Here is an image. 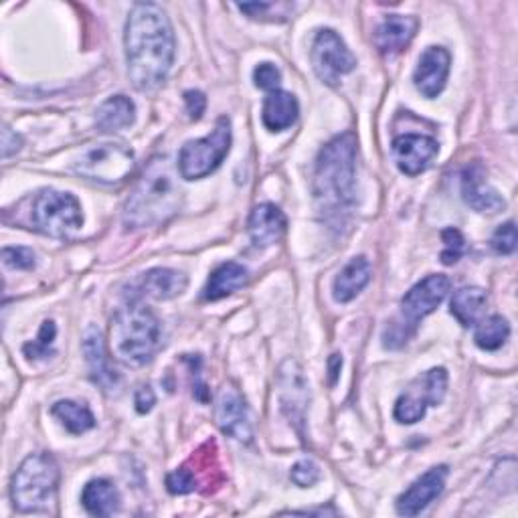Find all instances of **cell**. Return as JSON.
Here are the masks:
<instances>
[{
  "mask_svg": "<svg viewBox=\"0 0 518 518\" xmlns=\"http://www.w3.org/2000/svg\"><path fill=\"white\" fill-rule=\"evenodd\" d=\"M55 334H57V328H55V322L53 320H45L41 330H39V336L37 340L25 344L23 347V353L25 357L29 359H47L49 355H53V340H55Z\"/></svg>",
  "mask_w": 518,
  "mask_h": 518,
  "instance_id": "4dcf8cb0",
  "label": "cell"
},
{
  "mask_svg": "<svg viewBox=\"0 0 518 518\" xmlns=\"http://www.w3.org/2000/svg\"><path fill=\"white\" fill-rule=\"evenodd\" d=\"M438 142L423 134H403L393 140V158L407 177H417L438 156Z\"/></svg>",
  "mask_w": 518,
  "mask_h": 518,
  "instance_id": "5bb4252c",
  "label": "cell"
},
{
  "mask_svg": "<svg viewBox=\"0 0 518 518\" xmlns=\"http://www.w3.org/2000/svg\"><path fill=\"white\" fill-rule=\"evenodd\" d=\"M81 504L94 516H112L120 508V492L110 480L98 478L85 484Z\"/></svg>",
  "mask_w": 518,
  "mask_h": 518,
  "instance_id": "d4e9b609",
  "label": "cell"
},
{
  "mask_svg": "<svg viewBox=\"0 0 518 518\" xmlns=\"http://www.w3.org/2000/svg\"><path fill=\"white\" fill-rule=\"evenodd\" d=\"M73 170L81 179L100 185H120L134 170V152L120 142L94 144L81 150L73 162Z\"/></svg>",
  "mask_w": 518,
  "mask_h": 518,
  "instance_id": "ba28073f",
  "label": "cell"
},
{
  "mask_svg": "<svg viewBox=\"0 0 518 518\" xmlns=\"http://www.w3.org/2000/svg\"><path fill=\"white\" fill-rule=\"evenodd\" d=\"M450 65L452 57L444 47H427L419 57V63L413 73V83L417 92L429 100L438 98L448 83Z\"/></svg>",
  "mask_w": 518,
  "mask_h": 518,
  "instance_id": "4fadbf2b",
  "label": "cell"
},
{
  "mask_svg": "<svg viewBox=\"0 0 518 518\" xmlns=\"http://www.w3.org/2000/svg\"><path fill=\"white\" fill-rule=\"evenodd\" d=\"M241 13H245L249 19H255V21H278L274 17V13L278 15V11H288V9H294V5H288V3H247V5H237Z\"/></svg>",
  "mask_w": 518,
  "mask_h": 518,
  "instance_id": "d6a6232c",
  "label": "cell"
},
{
  "mask_svg": "<svg viewBox=\"0 0 518 518\" xmlns=\"http://www.w3.org/2000/svg\"><path fill=\"white\" fill-rule=\"evenodd\" d=\"M215 421L225 436L243 444L251 442L253 431L249 423L247 401L233 383H227L219 389L215 401Z\"/></svg>",
  "mask_w": 518,
  "mask_h": 518,
  "instance_id": "7c38bea8",
  "label": "cell"
},
{
  "mask_svg": "<svg viewBox=\"0 0 518 518\" xmlns=\"http://www.w3.org/2000/svg\"><path fill=\"white\" fill-rule=\"evenodd\" d=\"M185 104H187V112L191 120H201V116L205 114L207 108V98L203 92L199 90H191L185 94Z\"/></svg>",
  "mask_w": 518,
  "mask_h": 518,
  "instance_id": "f35d334b",
  "label": "cell"
},
{
  "mask_svg": "<svg viewBox=\"0 0 518 518\" xmlns=\"http://www.w3.org/2000/svg\"><path fill=\"white\" fill-rule=\"evenodd\" d=\"M357 138L342 134L330 140L318 154L314 170V199L328 217H340L355 201Z\"/></svg>",
  "mask_w": 518,
  "mask_h": 518,
  "instance_id": "3957f363",
  "label": "cell"
},
{
  "mask_svg": "<svg viewBox=\"0 0 518 518\" xmlns=\"http://www.w3.org/2000/svg\"><path fill=\"white\" fill-rule=\"evenodd\" d=\"M371 276H373V270H371L369 259L365 255L353 257L351 262L338 272V276L334 280V286H332L334 300L340 304H347V302L355 300L365 290V286L371 282Z\"/></svg>",
  "mask_w": 518,
  "mask_h": 518,
  "instance_id": "44dd1931",
  "label": "cell"
},
{
  "mask_svg": "<svg viewBox=\"0 0 518 518\" xmlns=\"http://www.w3.org/2000/svg\"><path fill=\"white\" fill-rule=\"evenodd\" d=\"M187 466L195 476L197 490H203L209 494V492H215L223 482L215 442H207L203 448H199L195 456L187 462Z\"/></svg>",
  "mask_w": 518,
  "mask_h": 518,
  "instance_id": "484cf974",
  "label": "cell"
},
{
  "mask_svg": "<svg viewBox=\"0 0 518 518\" xmlns=\"http://www.w3.org/2000/svg\"><path fill=\"white\" fill-rule=\"evenodd\" d=\"M126 63L136 90L152 92L166 81L175 63V33L160 5H134L126 21Z\"/></svg>",
  "mask_w": 518,
  "mask_h": 518,
  "instance_id": "6da1fadb",
  "label": "cell"
},
{
  "mask_svg": "<svg viewBox=\"0 0 518 518\" xmlns=\"http://www.w3.org/2000/svg\"><path fill=\"white\" fill-rule=\"evenodd\" d=\"M166 488L170 494H191L197 490L195 476L187 464L166 476Z\"/></svg>",
  "mask_w": 518,
  "mask_h": 518,
  "instance_id": "d590c367",
  "label": "cell"
},
{
  "mask_svg": "<svg viewBox=\"0 0 518 518\" xmlns=\"http://www.w3.org/2000/svg\"><path fill=\"white\" fill-rule=\"evenodd\" d=\"M492 247L500 255H510L516 249V227L514 221L500 225L492 235Z\"/></svg>",
  "mask_w": 518,
  "mask_h": 518,
  "instance_id": "74e56055",
  "label": "cell"
},
{
  "mask_svg": "<svg viewBox=\"0 0 518 518\" xmlns=\"http://www.w3.org/2000/svg\"><path fill=\"white\" fill-rule=\"evenodd\" d=\"M160 347V322L144 304H128L122 308L110 328L112 355L128 365L142 367L150 363Z\"/></svg>",
  "mask_w": 518,
  "mask_h": 518,
  "instance_id": "277c9868",
  "label": "cell"
},
{
  "mask_svg": "<svg viewBox=\"0 0 518 518\" xmlns=\"http://www.w3.org/2000/svg\"><path fill=\"white\" fill-rule=\"evenodd\" d=\"M340 367H342V359L340 355H332V359L328 361V371H330V385L336 383L338 379V373H340Z\"/></svg>",
  "mask_w": 518,
  "mask_h": 518,
  "instance_id": "b9f144b4",
  "label": "cell"
},
{
  "mask_svg": "<svg viewBox=\"0 0 518 518\" xmlns=\"http://www.w3.org/2000/svg\"><path fill=\"white\" fill-rule=\"evenodd\" d=\"M298 114H300L298 100L288 92L276 90V92H270L268 98L264 100L262 120L270 132H282L292 128L298 120Z\"/></svg>",
  "mask_w": 518,
  "mask_h": 518,
  "instance_id": "603a6c76",
  "label": "cell"
},
{
  "mask_svg": "<svg viewBox=\"0 0 518 518\" xmlns=\"http://www.w3.org/2000/svg\"><path fill=\"white\" fill-rule=\"evenodd\" d=\"M486 304H488L486 292L482 288L468 286V288H462L454 294L452 304H450V312L462 326L470 328V326H476L480 322Z\"/></svg>",
  "mask_w": 518,
  "mask_h": 518,
  "instance_id": "83f0119b",
  "label": "cell"
},
{
  "mask_svg": "<svg viewBox=\"0 0 518 518\" xmlns=\"http://www.w3.org/2000/svg\"><path fill=\"white\" fill-rule=\"evenodd\" d=\"M312 67L320 81H324L330 88H336L340 77L351 73L357 67V57L351 53L338 33L324 29L316 35L310 51Z\"/></svg>",
  "mask_w": 518,
  "mask_h": 518,
  "instance_id": "8fae6325",
  "label": "cell"
},
{
  "mask_svg": "<svg viewBox=\"0 0 518 518\" xmlns=\"http://www.w3.org/2000/svg\"><path fill=\"white\" fill-rule=\"evenodd\" d=\"M510 336V326L502 316H490L478 322L474 340L482 351H498Z\"/></svg>",
  "mask_w": 518,
  "mask_h": 518,
  "instance_id": "f546056e",
  "label": "cell"
},
{
  "mask_svg": "<svg viewBox=\"0 0 518 518\" xmlns=\"http://www.w3.org/2000/svg\"><path fill=\"white\" fill-rule=\"evenodd\" d=\"M189 286V278L183 272L170 268H154L142 276L140 290L154 300H170L181 296Z\"/></svg>",
  "mask_w": 518,
  "mask_h": 518,
  "instance_id": "7402d4cb",
  "label": "cell"
},
{
  "mask_svg": "<svg viewBox=\"0 0 518 518\" xmlns=\"http://www.w3.org/2000/svg\"><path fill=\"white\" fill-rule=\"evenodd\" d=\"M136 120V106L126 96H114L106 100L96 114V126L100 132H118L132 126Z\"/></svg>",
  "mask_w": 518,
  "mask_h": 518,
  "instance_id": "4316f807",
  "label": "cell"
},
{
  "mask_svg": "<svg viewBox=\"0 0 518 518\" xmlns=\"http://www.w3.org/2000/svg\"><path fill=\"white\" fill-rule=\"evenodd\" d=\"M183 205V191L177 172L166 156H156L144 168L126 209L124 225L128 229H146L175 217Z\"/></svg>",
  "mask_w": 518,
  "mask_h": 518,
  "instance_id": "7a4b0ae2",
  "label": "cell"
},
{
  "mask_svg": "<svg viewBox=\"0 0 518 518\" xmlns=\"http://www.w3.org/2000/svg\"><path fill=\"white\" fill-rule=\"evenodd\" d=\"M59 466L49 454H33L25 458L11 482L13 506L19 512L47 510L57 496Z\"/></svg>",
  "mask_w": 518,
  "mask_h": 518,
  "instance_id": "8992f818",
  "label": "cell"
},
{
  "mask_svg": "<svg viewBox=\"0 0 518 518\" xmlns=\"http://www.w3.org/2000/svg\"><path fill=\"white\" fill-rule=\"evenodd\" d=\"M231 148V122L221 116L213 132L205 138L191 140L181 148L179 172L187 181H199L215 172Z\"/></svg>",
  "mask_w": 518,
  "mask_h": 518,
  "instance_id": "9c48e42d",
  "label": "cell"
},
{
  "mask_svg": "<svg viewBox=\"0 0 518 518\" xmlns=\"http://www.w3.org/2000/svg\"><path fill=\"white\" fill-rule=\"evenodd\" d=\"M253 81L259 90H266V92H276L280 90V83H282V71L274 65V63H262L257 65L253 71Z\"/></svg>",
  "mask_w": 518,
  "mask_h": 518,
  "instance_id": "e575fe53",
  "label": "cell"
},
{
  "mask_svg": "<svg viewBox=\"0 0 518 518\" xmlns=\"http://www.w3.org/2000/svg\"><path fill=\"white\" fill-rule=\"evenodd\" d=\"M83 355H85V363L90 367V375L94 383H98L108 393L116 391L120 377L116 375V371H112L110 361L106 357L102 334L94 326H90L83 334Z\"/></svg>",
  "mask_w": 518,
  "mask_h": 518,
  "instance_id": "ffe728a7",
  "label": "cell"
},
{
  "mask_svg": "<svg viewBox=\"0 0 518 518\" xmlns=\"http://www.w3.org/2000/svg\"><path fill=\"white\" fill-rule=\"evenodd\" d=\"M3 262L7 268L13 270H33L37 264V257L35 251L29 247H5Z\"/></svg>",
  "mask_w": 518,
  "mask_h": 518,
  "instance_id": "836d02e7",
  "label": "cell"
},
{
  "mask_svg": "<svg viewBox=\"0 0 518 518\" xmlns=\"http://www.w3.org/2000/svg\"><path fill=\"white\" fill-rule=\"evenodd\" d=\"M29 219L35 231L59 239L71 237L83 223L79 201L53 189H43L31 199Z\"/></svg>",
  "mask_w": 518,
  "mask_h": 518,
  "instance_id": "52a82bcc",
  "label": "cell"
},
{
  "mask_svg": "<svg viewBox=\"0 0 518 518\" xmlns=\"http://www.w3.org/2000/svg\"><path fill=\"white\" fill-rule=\"evenodd\" d=\"M462 197L468 207L478 213L494 215L506 207L502 195L488 183L486 170L480 162H474L462 172Z\"/></svg>",
  "mask_w": 518,
  "mask_h": 518,
  "instance_id": "e0dca14e",
  "label": "cell"
},
{
  "mask_svg": "<svg viewBox=\"0 0 518 518\" xmlns=\"http://www.w3.org/2000/svg\"><path fill=\"white\" fill-rule=\"evenodd\" d=\"M249 282V272L237 264V262H225L221 264L209 278L205 288V300L217 302L221 298L231 296L233 292L241 290Z\"/></svg>",
  "mask_w": 518,
  "mask_h": 518,
  "instance_id": "cb8c5ba5",
  "label": "cell"
},
{
  "mask_svg": "<svg viewBox=\"0 0 518 518\" xmlns=\"http://www.w3.org/2000/svg\"><path fill=\"white\" fill-rule=\"evenodd\" d=\"M21 146H23V138L17 132H13L11 128L5 126L3 128V156L9 158L11 154L19 152Z\"/></svg>",
  "mask_w": 518,
  "mask_h": 518,
  "instance_id": "60d3db41",
  "label": "cell"
},
{
  "mask_svg": "<svg viewBox=\"0 0 518 518\" xmlns=\"http://www.w3.org/2000/svg\"><path fill=\"white\" fill-rule=\"evenodd\" d=\"M442 241H444L442 262L446 266H454L458 259L464 255V251H466V239H464V235L458 229L448 227V229L442 231Z\"/></svg>",
  "mask_w": 518,
  "mask_h": 518,
  "instance_id": "1f68e13d",
  "label": "cell"
},
{
  "mask_svg": "<svg viewBox=\"0 0 518 518\" xmlns=\"http://www.w3.org/2000/svg\"><path fill=\"white\" fill-rule=\"evenodd\" d=\"M452 290V280L442 274L427 276L419 284H415L401 300V314L399 318L389 324L385 330V347L399 349L409 340V336L417 330L419 322L436 312V308L448 298Z\"/></svg>",
  "mask_w": 518,
  "mask_h": 518,
  "instance_id": "5b68a950",
  "label": "cell"
},
{
  "mask_svg": "<svg viewBox=\"0 0 518 518\" xmlns=\"http://www.w3.org/2000/svg\"><path fill=\"white\" fill-rule=\"evenodd\" d=\"M448 466H436L427 470L421 478H417L397 500V512L401 516H417L434 502L446 486L448 480Z\"/></svg>",
  "mask_w": 518,
  "mask_h": 518,
  "instance_id": "9a60e30c",
  "label": "cell"
},
{
  "mask_svg": "<svg viewBox=\"0 0 518 518\" xmlns=\"http://www.w3.org/2000/svg\"><path fill=\"white\" fill-rule=\"evenodd\" d=\"M280 395H282V409L290 417L292 423L302 431L306 407L310 403V387L304 377L302 367L296 361H286L280 369Z\"/></svg>",
  "mask_w": 518,
  "mask_h": 518,
  "instance_id": "2e32d148",
  "label": "cell"
},
{
  "mask_svg": "<svg viewBox=\"0 0 518 518\" xmlns=\"http://www.w3.org/2000/svg\"><path fill=\"white\" fill-rule=\"evenodd\" d=\"M419 29V21L415 17L389 15L375 31V47L381 55H399L413 41Z\"/></svg>",
  "mask_w": 518,
  "mask_h": 518,
  "instance_id": "d6986e66",
  "label": "cell"
},
{
  "mask_svg": "<svg viewBox=\"0 0 518 518\" xmlns=\"http://www.w3.org/2000/svg\"><path fill=\"white\" fill-rule=\"evenodd\" d=\"M51 413L63 423V427L73 436H81L85 431H90L96 427V417L90 411V407L85 403H77V401H57L51 407Z\"/></svg>",
  "mask_w": 518,
  "mask_h": 518,
  "instance_id": "f1b7e54d",
  "label": "cell"
},
{
  "mask_svg": "<svg viewBox=\"0 0 518 518\" xmlns=\"http://www.w3.org/2000/svg\"><path fill=\"white\" fill-rule=\"evenodd\" d=\"M290 478L296 486L300 488H310L320 480V468L314 460H300L298 464H294Z\"/></svg>",
  "mask_w": 518,
  "mask_h": 518,
  "instance_id": "8d00e7d4",
  "label": "cell"
},
{
  "mask_svg": "<svg viewBox=\"0 0 518 518\" xmlns=\"http://www.w3.org/2000/svg\"><path fill=\"white\" fill-rule=\"evenodd\" d=\"M247 229L255 247H270L284 237L288 229V219L276 205L264 203L251 211Z\"/></svg>",
  "mask_w": 518,
  "mask_h": 518,
  "instance_id": "ac0fdd59",
  "label": "cell"
},
{
  "mask_svg": "<svg viewBox=\"0 0 518 518\" xmlns=\"http://www.w3.org/2000/svg\"><path fill=\"white\" fill-rule=\"evenodd\" d=\"M448 391V371L444 367L429 369L413 379L395 403V419L413 425L425 417L427 407H438Z\"/></svg>",
  "mask_w": 518,
  "mask_h": 518,
  "instance_id": "30bf717a",
  "label": "cell"
},
{
  "mask_svg": "<svg viewBox=\"0 0 518 518\" xmlns=\"http://www.w3.org/2000/svg\"><path fill=\"white\" fill-rule=\"evenodd\" d=\"M154 403H156V395H154V391H152V387L150 385H144V387H140L138 391H136V397H134V405H136V411L138 413H148L152 407H154Z\"/></svg>",
  "mask_w": 518,
  "mask_h": 518,
  "instance_id": "ab89813d",
  "label": "cell"
}]
</instances>
